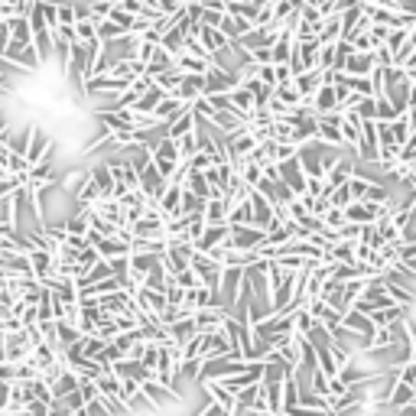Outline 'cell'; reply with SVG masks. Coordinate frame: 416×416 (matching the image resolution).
<instances>
[{
  "label": "cell",
  "instance_id": "cell-20",
  "mask_svg": "<svg viewBox=\"0 0 416 416\" xmlns=\"http://www.w3.org/2000/svg\"><path fill=\"white\" fill-rule=\"evenodd\" d=\"M228 7H234V4H257V0H224Z\"/></svg>",
  "mask_w": 416,
  "mask_h": 416
},
{
  "label": "cell",
  "instance_id": "cell-4",
  "mask_svg": "<svg viewBox=\"0 0 416 416\" xmlns=\"http://www.w3.org/2000/svg\"><path fill=\"white\" fill-rule=\"evenodd\" d=\"M53 150V140H49V133L39 127V124H33L30 131V147H26V163L30 166H39V163L46 160V153Z\"/></svg>",
  "mask_w": 416,
  "mask_h": 416
},
{
  "label": "cell",
  "instance_id": "cell-9",
  "mask_svg": "<svg viewBox=\"0 0 416 416\" xmlns=\"http://www.w3.org/2000/svg\"><path fill=\"white\" fill-rule=\"evenodd\" d=\"M88 179H92V173H78V170H72V173H65V176L59 179V189H62L65 195H69L72 202H78V195L85 192Z\"/></svg>",
  "mask_w": 416,
  "mask_h": 416
},
{
  "label": "cell",
  "instance_id": "cell-18",
  "mask_svg": "<svg viewBox=\"0 0 416 416\" xmlns=\"http://www.w3.org/2000/svg\"><path fill=\"white\" fill-rule=\"evenodd\" d=\"M345 224H348V218H345V212H341V208H332L329 215H325V228H329V231H341Z\"/></svg>",
  "mask_w": 416,
  "mask_h": 416
},
{
  "label": "cell",
  "instance_id": "cell-16",
  "mask_svg": "<svg viewBox=\"0 0 416 416\" xmlns=\"http://www.w3.org/2000/svg\"><path fill=\"white\" fill-rule=\"evenodd\" d=\"M176 283L182 286L185 293H189V290H199V286H202V277H199V273H195L192 267H189V270H182V273H179V277H176Z\"/></svg>",
  "mask_w": 416,
  "mask_h": 416
},
{
  "label": "cell",
  "instance_id": "cell-13",
  "mask_svg": "<svg viewBox=\"0 0 416 416\" xmlns=\"http://www.w3.org/2000/svg\"><path fill=\"white\" fill-rule=\"evenodd\" d=\"M7 23H10V43H16V46H33L30 16H13V20H7Z\"/></svg>",
  "mask_w": 416,
  "mask_h": 416
},
{
  "label": "cell",
  "instance_id": "cell-7",
  "mask_svg": "<svg viewBox=\"0 0 416 416\" xmlns=\"http://www.w3.org/2000/svg\"><path fill=\"white\" fill-rule=\"evenodd\" d=\"M173 98H179L185 108H195V101L205 98V78L185 75V78H182V85L176 88V94H173Z\"/></svg>",
  "mask_w": 416,
  "mask_h": 416
},
{
  "label": "cell",
  "instance_id": "cell-12",
  "mask_svg": "<svg viewBox=\"0 0 416 416\" xmlns=\"http://www.w3.org/2000/svg\"><path fill=\"white\" fill-rule=\"evenodd\" d=\"M228 218H231L228 199H212V202L205 205V221H208V228H221V224H228Z\"/></svg>",
  "mask_w": 416,
  "mask_h": 416
},
{
  "label": "cell",
  "instance_id": "cell-17",
  "mask_svg": "<svg viewBox=\"0 0 416 416\" xmlns=\"http://www.w3.org/2000/svg\"><path fill=\"white\" fill-rule=\"evenodd\" d=\"M393 378H397V381H403V384H410V387H416V361L400 364V368L393 371Z\"/></svg>",
  "mask_w": 416,
  "mask_h": 416
},
{
  "label": "cell",
  "instance_id": "cell-21",
  "mask_svg": "<svg viewBox=\"0 0 416 416\" xmlns=\"http://www.w3.org/2000/svg\"><path fill=\"white\" fill-rule=\"evenodd\" d=\"M7 176H10V173L4 170V166H0V182H4V179H7Z\"/></svg>",
  "mask_w": 416,
  "mask_h": 416
},
{
  "label": "cell",
  "instance_id": "cell-5",
  "mask_svg": "<svg viewBox=\"0 0 416 416\" xmlns=\"http://www.w3.org/2000/svg\"><path fill=\"white\" fill-rule=\"evenodd\" d=\"M140 390H143V397H147V400L153 403L156 410H163V407H170V403H179V400H182V397H179L176 390H170V387H163L160 381H153V378H150L147 384L140 387Z\"/></svg>",
  "mask_w": 416,
  "mask_h": 416
},
{
  "label": "cell",
  "instance_id": "cell-2",
  "mask_svg": "<svg viewBox=\"0 0 416 416\" xmlns=\"http://www.w3.org/2000/svg\"><path fill=\"white\" fill-rule=\"evenodd\" d=\"M228 244L234 251H244V254H257L267 244V231H261V228H231V241Z\"/></svg>",
  "mask_w": 416,
  "mask_h": 416
},
{
  "label": "cell",
  "instance_id": "cell-10",
  "mask_svg": "<svg viewBox=\"0 0 416 416\" xmlns=\"http://www.w3.org/2000/svg\"><path fill=\"white\" fill-rule=\"evenodd\" d=\"M345 72H348L351 78H371L374 72H378V59H374V55H361V53H355L351 59H348Z\"/></svg>",
  "mask_w": 416,
  "mask_h": 416
},
{
  "label": "cell",
  "instance_id": "cell-8",
  "mask_svg": "<svg viewBox=\"0 0 416 416\" xmlns=\"http://www.w3.org/2000/svg\"><path fill=\"white\" fill-rule=\"evenodd\" d=\"M101 254V261H127V257L133 254V247L131 244H124L121 238H104L98 247H94Z\"/></svg>",
  "mask_w": 416,
  "mask_h": 416
},
{
  "label": "cell",
  "instance_id": "cell-19",
  "mask_svg": "<svg viewBox=\"0 0 416 416\" xmlns=\"http://www.w3.org/2000/svg\"><path fill=\"white\" fill-rule=\"evenodd\" d=\"M393 416H416V407H407V410H397Z\"/></svg>",
  "mask_w": 416,
  "mask_h": 416
},
{
  "label": "cell",
  "instance_id": "cell-14",
  "mask_svg": "<svg viewBox=\"0 0 416 416\" xmlns=\"http://www.w3.org/2000/svg\"><path fill=\"white\" fill-rule=\"evenodd\" d=\"M98 263H101V254H98V251H94V247H88V251H82V254H78V263H75V267H78V280L85 277V273H88V270H92V267H98Z\"/></svg>",
  "mask_w": 416,
  "mask_h": 416
},
{
  "label": "cell",
  "instance_id": "cell-15",
  "mask_svg": "<svg viewBox=\"0 0 416 416\" xmlns=\"http://www.w3.org/2000/svg\"><path fill=\"white\" fill-rule=\"evenodd\" d=\"M108 20H111V23H117L121 30H127V33L133 36V23H137V16H131L127 10H124V7H114V10H111V16H108Z\"/></svg>",
  "mask_w": 416,
  "mask_h": 416
},
{
  "label": "cell",
  "instance_id": "cell-3",
  "mask_svg": "<svg viewBox=\"0 0 416 416\" xmlns=\"http://www.w3.org/2000/svg\"><path fill=\"white\" fill-rule=\"evenodd\" d=\"M182 195H185V185L170 182L166 195L156 202V212H160L163 221H176V218H182Z\"/></svg>",
  "mask_w": 416,
  "mask_h": 416
},
{
  "label": "cell",
  "instance_id": "cell-1",
  "mask_svg": "<svg viewBox=\"0 0 416 416\" xmlns=\"http://www.w3.org/2000/svg\"><path fill=\"white\" fill-rule=\"evenodd\" d=\"M407 407H416V387H410V384H403V381L393 378L390 390H387L384 403H381L378 410H390V413H397V410H407Z\"/></svg>",
  "mask_w": 416,
  "mask_h": 416
},
{
  "label": "cell",
  "instance_id": "cell-6",
  "mask_svg": "<svg viewBox=\"0 0 416 416\" xmlns=\"http://www.w3.org/2000/svg\"><path fill=\"white\" fill-rule=\"evenodd\" d=\"M341 329L351 332V335H358V339H371V335L378 332V325L371 322V316H364V312H358V309H351V312H345V319H341Z\"/></svg>",
  "mask_w": 416,
  "mask_h": 416
},
{
  "label": "cell",
  "instance_id": "cell-11",
  "mask_svg": "<svg viewBox=\"0 0 416 416\" xmlns=\"http://www.w3.org/2000/svg\"><path fill=\"white\" fill-rule=\"evenodd\" d=\"M92 173V179H94V185L101 189V199L108 202V199H114V189H117V179H114V173H111V166L104 163V166H94V170H88Z\"/></svg>",
  "mask_w": 416,
  "mask_h": 416
}]
</instances>
